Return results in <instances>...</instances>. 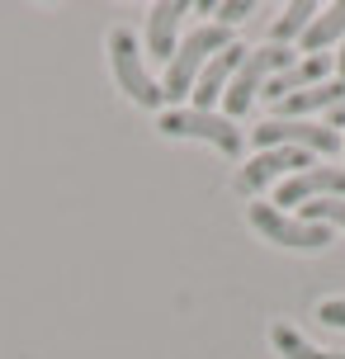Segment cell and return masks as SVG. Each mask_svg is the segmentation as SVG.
I'll return each mask as SVG.
<instances>
[{"label": "cell", "instance_id": "1", "mask_svg": "<svg viewBox=\"0 0 345 359\" xmlns=\"http://www.w3.org/2000/svg\"><path fill=\"white\" fill-rule=\"evenodd\" d=\"M104 53H109V76H114V86L123 90L128 100L137 109H156L165 104V95H161V81L147 72V57H142V43L128 34L123 24H114L109 34H104Z\"/></svg>", "mask_w": 345, "mask_h": 359}, {"label": "cell", "instance_id": "2", "mask_svg": "<svg viewBox=\"0 0 345 359\" xmlns=\"http://www.w3.org/2000/svg\"><path fill=\"white\" fill-rule=\"evenodd\" d=\"M222 48H232V29H222V24H194V29L180 38L175 57L165 62L161 95L165 100H184V95L194 90V81H199V72L222 53Z\"/></svg>", "mask_w": 345, "mask_h": 359}, {"label": "cell", "instance_id": "3", "mask_svg": "<svg viewBox=\"0 0 345 359\" xmlns=\"http://www.w3.org/2000/svg\"><path fill=\"white\" fill-rule=\"evenodd\" d=\"M156 133L170 137V142H208V147H218L222 156H232V161L246 147V133L227 114H203V109H161L156 114Z\"/></svg>", "mask_w": 345, "mask_h": 359}, {"label": "cell", "instance_id": "4", "mask_svg": "<svg viewBox=\"0 0 345 359\" xmlns=\"http://www.w3.org/2000/svg\"><path fill=\"white\" fill-rule=\"evenodd\" d=\"M289 62H298V53L293 48H279V43H265V48H251L246 53V62L236 67L232 86H227V95H222V109H227V118H241L246 109L260 100V90H265V81L270 76H279Z\"/></svg>", "mask_w": 345, "mask_h": 359}, {"label": "cell", "instance_id": "5", "mask_svg": "<svg viewBox=\"0 0 345 359\" xmlns=\"http://www.w3.org/2000/svg\"><path fill=\"white\" fill-rule=\"evenodd\" d=\"M251 142L265 147H293V151H308V156H336L341 151V133L331 123H312V118H265L260 128H251Z\"/></svg>", "mask_w": 345, "mask_h": 359}, {"label": "cell", "instance_id": "6", "mask_svg": "<svg viewBox=\"0 0 345 359\" xmlns=\"http://www.w3.org/2000/svg\"><path fill=\"white\" fill-rule=\"evenodd\" d=\"M251 227L265 241H274V246H284V251H327L331 246V227H322V222H303V217L293 213H279L274 203H251Z\"/></svg>", "mask_w": 345, "mask_h": 359}, {"label": "cell", "instance_id": "7", "mask_svg": "<svg viewBox=\"0 0 345 359\" xmlns=\"http://www.w3.org/2000/svg\"><path fill=\"white\" fill-rule=\"evenodd\" d=\"M303 170H312L308 151H293V147H265L260 156H251V161L232 175V189H236V194H246V198H255L260 189H270L274 180H293V175H303Z\"/></svg>", "mask_w": 345, "mask_h": 359}, {"label": "cell", "instance_id": "8", "mask_svg": "<svg viewBox=\"0 0 345 359\" xmlns=\"http://www.w3.org/2000/svg\"><path fill=\"white\" fill-rule=\"evenodd\" d=\"M317 198H345V165H312L303 175L284 180L274 189V208H303V203H317Z\"/></svg>", "mask_w": 345, "mask_h": 359}, {"label": "cell", "instance_id": "9", "mask_svg": "<svg viewBox=\"0 0 345 359\" xmlns=\"http://www.w3.org/2000/svg\"><path fill=\"white\" fill-rule=\"evenodd\" d=\"M246 53H251V48H241V43L222 48V53L199 72V81H194V90H189V95H194V104H189V109H203V114H213V104H218L222 95H227V86H232L236 67L246 62Z\"/></svg>", "mask_w": 345, "mask_h": 359}, {"label": "cell", "instance_id": "10", "mask_svg": "<svg viewBox=\"0 0 345 359\" xmlns=\"http://www.w3.org/2000/svg\"><path fill=\"white\" fill-rule=\"evenodd\" d=\"M322 81H331V62L327 57L322 53L317 57H298V62H289L279 76H270L260 95L279 104V100H289V95H298V90H308V86H322Z\"/></svg>", "mask_w": 345, "mask_h": 359}, {"label": "cell", "instance_id": "11", "mask_svg": "<svg viewBox=\"0 0 345 359\" xmlns=\"http://www.w3.org/2000/svg\"><path fill=\"white\" fill-rule=\"evenodd\" d=\"M184 15H189V5H180V0H161V5L147 10V48L161 62H170L175 48H180V19Z\"/></svg>", "mask_w": 345, "mask_h": 359}, {"label": "cell", "instance_id": "12", "mask_svg": "<svg viewBox=\"0 0 345 359\" xmlns=\"http://www.w3.org/2000/svg\"><path fill=\"white\" fill-rule=\"evenodd\" d=\"M345 100V81H322V86H308L289 95V100H279V114L274 118H308L317 109H336Z\"/></svg>", "mask_w": 345, "mask_h": 359}, {"label": "cell", "instance_id": "13", "mask_svg": "<svg viewBox=\"0 0 345 359\" xmlns=\"http://www.w3.org/2000/svg\"><path fill=\"white\" fill-rule=\"evenodd\" d=\"M270 345H274V355L279 359H345L341 350H322V345H312L298 326L289 322H274L270 326Z\"/></svg>", "mask_w": 345, "mask_h": 359}, {"label": "cell", "instance_id": "14", "mask_svg": "<svg viewBox=\"0 0 345 359\" xmlns=\"http://www.w3.org/2000/svg\"><path fill=\"white\" fill-rule=\"evenodd\" d=\"M341 38H345V0H336V5H327V10H317V19L308 24V34H303V53L317 57L322 48L341 43Z\"/></svg>", "mask_w": 345, "mask_h": 359}, {"label": "cell", "instance_id": "15", "mask_svg": "<svg viewBox=\"0 0 345 359\" xmlns=\"http://www.w3.org/2000/svg\"><path fill=\"white\" fill-rule=\"evenodd\" d=\"M312 19H317V5H312V0H293L289 10H284V15L274 19L270 38L279 43V48H289V38H303V34H308V24H312Z\"/></svg>", "mask_w": 345, "mask_h": 359}, {"label": "cell", "instance_id": "16", "mask_svg": "<svg viewBox=\"0 0 345 359\" xmlns=\"http://www.w3.org/2000/svg\"><path fill=\"white\" fill-rule=\"evenodd\" d=\"M303 222H322V227H345V198H317L303 203Z\"/></svg>", "mask_w": 345, "mask_h": 359}, {"label": "cell", "instance_id": "17", "mask_svg": "<svg viewBox=\"0 0 345 359\" xmlns=\"http://www.w3.org/2000/svg\"><path fill=\"white\" fill-rule=\"evenodd\" d=\"M317 322L345 331V298H322V303H317Z\"/></svg>", "mask_w": 345, "mask_h": 359}, {"label": "cell", "instance_id": "18", "mask_svg": "<svg viewBox=\"0 0 345 359\" xmlns=\"http://www.w3.org/2000/svg\"><path fill=\"white\" fill-rule=\"evenodd\" d=\"M213 10H218V24H222V29H232V24H241L246 15H255L251 0H227V5H213Z\"/></svg>", "mask_w": 345, "mask_h": 359}, {"label": "cell", "instance_id": "19", "mask_svg": "<svg viewBox=\"0 0 345 359\" xmlns=\"http://www.w3.org/2000/svg\"><path fill=\"white\" fill-rule=\"evenodd\" d=\"M331 128H345V100L336 109H331Z\"/></svg>", "mask_w": 345, "mask_h": 359}, {"label": "cell", "instance_id": "20", "mask_svg": "<svg viewBox=\"0 0 345 359\" xmlns=\"http://www.w3.org/2000/svg\"><path fill=\"white\" fill-rule=\"evenodd\" d=\"M336 81H345V38H341V57H336Z\"/></svg>", "mask_w": 345, "mask_h": 359}]
</instances>
